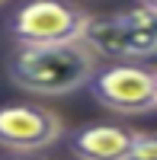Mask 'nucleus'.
<instances>
[{
	"label": "nucleus",
	"instance_id": "nucleus-7",
	"mask_svg": "<svg viewBox=\"0 0 157 160\" xmlns=\"http://www.w3.org/2000/svg\"><path fill=\"white\" fill-rule=\"evenodd\" d=\"M125 160H157V141H154L151 131H138V135H135Z\"/></svg>",
	"mask_w": 157,
	"mask_h": 160
},
{
	"label": "nucleus",
	"instance_id": "nucleus-8",
	"mask_svg": "<svg viewBox=\"0 0 157 160\" xmlns=\"http://www.w3.org/2000/svg\"><path fill=\"white\" fill-rule=\"evenodd\" d=\"M0 160H48V157H38V154H10V157H0Z\"/></svg>",
	"mask_w": 157,
	"mask_h": 160
},
{
	"label": "nucleus",
	"instance_id": "nucleus-5",
	"mask_svg": "<svg viewBox=\"0 0 157 160\" xmlns=\"http://www.w3.org/2000/svg\"><path fill=\"white\" fill-rule=\"evenodd\" d=\"M64 138L61 115L38 102L0 106V148L13 154H38Z\"/></svg>",
	"mask_w": 157,
	"mask_h": 160
},
{
	"label": "nucleus",
	"instance_id": "nucleus-2",
	"mask_svg": "<svg viewBox=\"0 0 157 160\" xmlns=\"http://www.w3.org/2000/svg\"><path fill=\"white\" fill-rule=\"evenodd\" d=\"M80 45L96 61L106 64H144L154 58L157 48L154 13L132 7V10L109 13V16H90Z\"/></svg>",
	"mask_w": 157,
	"mask_h": 160
},
{
	"label": "nucleus",
	"instance_id": "nucleus-1",
	"mask_svg": "<svg viewBox=\"0 0 157 160\" xmlns=\"http://www.w3.org/2000/svg\"><path fill=\"white\" fill-rule=\"evenodd\" d=\"M96 58L80 45H51V48H13L7 58V77L35 96H68L80 90L96 71Z\"/></svg>",
	"mask_w": 157,
	"mask_h": 160
},
{
	"label": "nucleus",
	"instance_id": "nucleus-9",
	"mask_svg": "<svg viewBox=\"0 0 157 160\" xmlns=\"http://www.w3.org/2000/svg\"><path fill=\"white\" fill-rule=\"evenodd\" d=\"M138 7H141V10H148V13H154V10H157V3H154V0H141Z\"/></svg>",
	"mask_w": 157,
	"mask_h": 160
},
{
	"label": "nucleus",
	"instance_id": "nucleus-4",
	"mask_svg": "<svg viewBox=\"0 0 157 160\" xmlns=\"http://www.w3.org/2000/svg\"><path fill=\"white\" fill-rule=\"evenodd\" d=\"M84 87L112 115H151L157 106V74L151 64H96Z\"/></svg>",
	"mask_w": 157,
	"mask_h": 160
},
{
	"label": "nucleus",
	"instance_id": "nucleus-3",
	"mask_svg": "<svg viewBox=\"0 0 157 160\" xmlns=\"http://www.w3.org/2000/svg\"><path fill=\"white\" fill-rule=\"evenodd\" d=\"M90 13L74 0H23L7 13L3 29L16 48H51L80 42Z\"/></svg>",
	"mask_w": 157,
	"mask_h": 160
},
{
	"label": "nucleus",
	"instance_id": "nucleus-6",
	"mask_svg": "<svg viewBox=\"0 0 157 160\" xmlns=\"http://www.w3.org/2000/svg\"><path fill=\"white\" fill-rule=\"evenodd\" d=\"M138 131L122 122H90L68 131V151L74 160H125Z\"/></svg>",
	"mask_w": 157,
	"mask_h": 160
},
{
	"label": "nucleus",
	"instance_id": "nucleus-10",
	"mask_svg": "<svg viewBox=\"0 0 157 160\" xmlns=\"http://www.w3.org/2000/svg\"><path fill=\"white\" fill-rule=\"evenodd\" d=\"M3 3H7V0H0V7H3Z\"/></svg>",
	"mask_w": 157,
	"mask_h": 160
}]
</instances>
